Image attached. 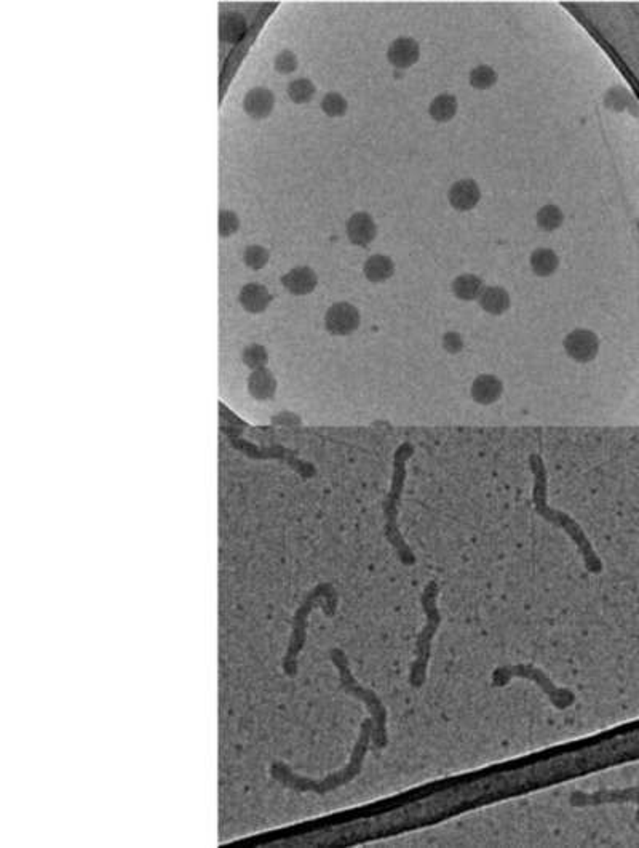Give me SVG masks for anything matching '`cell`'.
I'll return each mask as SVG.
<instances>
[{
  "label": "cell",
  "instance_id": "3957f363",
  "mask_svg": "<svg viewBox=\"0 0 639 848\" xmlns=\"http://www.w3.org/2000/svg\"><path fill=\"white\" fill-rule=\"evenodd\" d=\"M413 454L414 447L413 443L409 442H403L402 445L397 448L395 458H393L392 487L385 501H383V519H385L383 535H385L387 541L390 542L393 549H395L398 561L402 562L404 567H413V565L418 562V559H416L414 552L411 551L408 542L404 541V536L402 535L398 526V506L403 496L404 484H406V463Z\"/></svg>",
  "mask_w": 639,
  "mask_h": 848
},
{
  "label": "cell",
  "instance_id": "7c38bea8",
  "mask_svg": "<svg viewBox=\"0 0 639 848\" xmlns=\"http://www.w3.org/2000/svg\"><path fill=\"white\" fill-rule=\"evenodd\" d=\"M281 284L294 296H305L315 290L318 277L309 266H298L281 277Z\"/></svg>",
  "mask_w": 639,
  "mask_h": 848
},
{
  "label": "cell",
  "instance_id": "7402d4cb",
  "mask_svg": "<svg viewBox=\"0 0 639 848\" xmlns=\"http://www.w3.org/2000/svg\"><path fill=\"white\" fill-rule=\"evenodd\" d=\"M532 273L538 277H548L557 273L559 258L552 248H536L529 258Z\"/></svg>",
  "mask_w": 639,
  "mask_h": 848
},
{
  "label": "cell",
  "instance_id": "4fadbf2b",
  "mask_svg": "<svg viewBox=\"0 0 639 848\" xmlns=\"http://www.w3.org/2000/svg\"><path fill=\"white\" fill-rule=\"evenodd\" d=\"M377 227L372 216L366 212H358L350 216L347 221V237L353 245L368 247L376 239Z\"/></svg>",
  "mask_w": 639,
  "mask_h": 848
},
{
  "label": "cell",
  "instance_id": "ffe728a7",
  "mask_svg": "<svg viewBox=\"0 0 639 848\" xmlns=\"http://www.w3.org/2000/svg\"><path fill=\"white\" fill-rule=\"evenodd\" d=\"M363 273L366 279L372 282V284H382V282L390 279L393 273H395V264H393L392 258L385 257V254H372V257L366 259Z\"/></svg>",
  "mask_w": 639,
  "mask_h": 848
},
{
  "label": "cell",
  "instance_id": "4dcf8cb0",
  "mask_svg": "<svg viewBox=\"0 0 639 848\" xmlns=\"http://www.w3.org/2000/svg\"><path fill=\"white\" fill-rule=\"evenodd\" d=\"M218 224H219V236L230 237L235 234V232L238 231V227H240V220H238L237 213L230 212V210H221Z\"/></svg>",
  "mask_w": 639,
  "mask_h": 848
},
{
  "label": "cell",
  "instance_id": "30bf717a",
  "mask_svg": "<svg viewBox=\"0 0 639 848\" xmlns=\"http://www.w3.org/2000/svg\"><path fill=\"white\" fill-rule=\"evenodd\" d=\"M624 802H638L639 803V789H605L598 792H582L575 791L571 794L569 803L574 808H585V807H598L604 803H624Z\"/></svg>",
  "mask_w": 639,
  "mask_h": 848
},
{
  "label": "cell",
  "instance_id": "5b68a950",
  "mask_svg": "<svg viewBox=\"0 0 639 848\" xmlns=\"http://www.w3.org/2000/svg\"><path fill=\"white\" fill-rule=\"evenodd\" d=\"M328 655H330L332 666L336 668L337 674H339V685H341V690L346 693V695L357 698V700H360L361 703H365L366 709H368L369 717L372 720V724H374L371 746L374 747L376 751H381V749H383V747H387V745H388L387 707L383 706L382 700L376 695L374 691L358 684L352 673V669H350V663H348L346 652H344L342 648H339V647L331 648V650L328 652Z\"/></svg>",
  "mask_w": 639,
  "mask_h": 848
},
{
  "label": "cell",
  "instance_id": "8fae6325",
  "mask_svg": "<svg viewBox=\"0 0 639 848\" xmlns=\"http://www.w3.org/2000/svg\"><path fill=\"white\" fill-rule=\"evenodd\" d=\"M471 398L480 405H492L504 394V382L496 375H478L471 382Z\"/></svg>",
  "mask_w": 639,
  "mask_h": 848
},
{
  "label": "cell",
  "instance_id": "f546056e",
  "mask_svg": "<svg viewBox=\"0 0 639 848\" xmlns=\"http://www.w3.org/2000/svg\"><path fill=\"white\" fill-rule=\"evenodd\" d=\"M242 360H243V364L251 370L265 368V364L269 362V354H267V351H265L264 346L249 345L244 347V351L242 354Z\"/></svg>",
  "mask_w": 639,
  "mask_h": 848
},
{
  "label": "cell",
  "instance_id": "9a60e30c",
  "mask_svg": "<svg viewBox=\"0 0 639 848\" xmlns=\"http://www.w3.org/2000/svg\"><path fill=\"white\" fill-rule=\"evenodd\" d=\"M420 55L419 43L411 37H399L388 47L387 58L398 69H408L418 63Z\"/></svg>",
  "mask_w": 639,
  "mask_h": 848
},
{
  "label": "cell",
  "instance_id": "d4e9b609",
  "mask_svg": "<svg viewBox=\"0 0 639 848\" xmlns=\"http://www.w3.org/2000/svg\"><path fill=\"white\" fill-rule=\"evenodd\" d=\"M316 88L314 85V82L310 79H305V77H301V79L293 80L290 85H288V96L293 103L296 104H305L309 101H312V98L315 96Z\"/></svg>",
  "mask_w": 639,
  "mask_h": 848
},
{
  "label": "cell",
  "instance_id": "7a4b0ae2",
  "mask_svg": "<svg viewBox=\"0 0 639 848\" xmlns=\"http://www.w3.org/2000/svg\"><path fill=\"white\" fill-rule=\"evenodd\" d=\"M529 468L532 470V474H534L532 501H534L536 512L541 515L542 519H545L547 522L559 526L561 530H564L566 533L569 535L571 540L574 541V545L577 546V549H579V552L582 554L587 572L594 573V575L601 573V570H603L601 559L598 557L596 551H594V547L592 546V542H590V540H588V536L585 535V531L582 530V526L577 524L575 520L571 517V515L561 512V511H558V509H554L548 504V501H547L548 477H547L545 464H543V459L541 454H537V453L531 454Z\"/></svg>",
  "mask_w": 639,
  "mask_h": 848
},
{
  "label": "cell",
  "instance_id": "ac0fdd59",
  "mask_svg": "<svg viewBox=\"0 0 639 848\" xmlns=\"http://www.w3.org/2000/svg\"><path fill=\"white\" fill-rule=\"evenodd\" d=\"M248 391L256 401H269L277 391V380L267 368L253 370L248 378Z\"/></svg>",
  "mask_w": 639,
  "mask_h": 848
},
{
  "label": "cell",
  "instance_id": "cb8c5ba5",
  "mask_svg": "<svg viewBox=\"0 0 639 848\" xmlns=\"http://www.w3.org/2000/svg\"><path fill=\"white\" fill-rule=\"evenodd\" d=\"M430 115L436 122H448L451 120L455 113H457V99L449 93H443L433 99L430 104Z\"/></svg>",
  "mask_w": 639,
  "mask_h": 848
},
{
  "label": "cell",
  "instance_id": "6da1fadb",
  "mask_svg": "<svg viewBox=\"0 0 639 848\" xmlns=\"http://www.w3.org/2000/svg\"><path fill=\"white\" fill-rule=\"evenodd\" d=\"M372 730H374V724H372L371 717L365 719L360 725L358 738H357V742H355L352 754H350V759H348L346 767H342L341 770H336L335 773H330L325 778L314 779V778L301 777V775L294 773L285 762H280V761H275L270 765V768H269L270 778L277 781L279 784H281L283 788H288V789L296 791V792H314V794H316V796L330 794V792L342 788V786H347L348 783H352V781L361 773L366 754H368L369 747H371Z\"/></svg>",
  "mask_w": 639,
  "mask_h": 848
},
{
  "label": "cell",
  "instance_id": "83f0119b",
  "mask_svg": "<svg viewBox=\"0 0 639 848\" xmlns=\"http://www.w3.org/2000/svg\"><path fill=\"white\" fill-rule=\"evenodd\" d=\"M269 259H270V253L267 248H264L263 245H248L243 252V263L253 271H259V269L265 268V264L269 263Z\"/></svg>",
  "mask_w": 639,
  "mask_h": 848
},
{
  "label": "cell",
  "instance_id": "ba28073f",
  "mask_svg": "<svg viewBox=\"0 0 639 848\" xmlns=\"http://www.w3.org/2000/svg\"><path fill=\"white\" fill-rule=\"evenodd\" d=\"M360 311L347 301L335 303L325 315L326 330L335 336L352 335L360 326Z\"/></svg>",
  "mask_w": 639,
  "mask_h": 848
},
{
  "label": "cell",
  "instance_id": "52a82bcc",
  "mask_svg": "<svg viewBox=\"0 0 639 848\" xmlns=\"http://www.w3.org/2000/svg\"><path fill=\"white\" fill-rule=\"evenodd\" d=\"M520 677L534 682L541 689L552 705L564 711L575 703V693L569 689H561L554 682L543 673L541 668H536L534 664H511V666H500L492 673V685L494 687H505L510 684L511 679Z\"/></svg>",
  "mask_w": 639,
  "mask_h": 848
},
{
  "label": "cell",
  "instance_id": "f1b7e54d",
  "mask_svg": "<svg viewBox=\"0 0 639 848\" xmlns=\"http://www.w3.org/2000/svg\"><path fill=\"white\" fill-rule=\"evenodd\" d=\"M347 99L337 92L326 93L323 99H321V109H323V113L330 115V117H342V115L347 113Z\"/></svg>",
  "mask_w": 639,
  "mask_h": 848
},
{
  "label": "cell",
  "instance_id": "4316f807",
  "mask_svg": "<svg viewBox=\"0 0 639 848\" xmlns=\"http://www.w3.org/2000/svg\"><path fill=\"white\" fill-rule=\"evenodd\" d=\"M497 82V72L491 66L481 64L470 72V84L476 90H486Z\"/></svg>",
  "mask_w": 639,
  "mask_h": 848
},
{
  "label": "cell",
  "instance_id": "484cf974",
  "mask_svg": "<svg viewBox=\"0 0 639 848\" xmlns=\"http://www.w3.org/2000/svg\"><path fill=\"white\" fill-rule=\"evenodd\" d=\"M564 215L557 205H545L537 212V224L541 229L552 232L563 224Z\"/></svg>",
  "mask_w": 639,
  "mask_h": 848
},
{
  "label": "cell",
  "instance_id": "8992f818",
  "mask_svg": "<svg viewBox=\"0 0 639 848\" xmlns=\"http://www.w3.org/2000/svg\"><path fill=\"white\" fill-rule=\"evenodd\" d=\"M438 592H440V587H438L436 581H430V583L424 587L420 596L422 610H424L425 613V626L419 633L418 640H416V655L418 656L411 663L409 668L408 680L413 689H420V687L425 684L427 669H429V663L432 658V640L441 624V613L436 605Z\"/></svg>",
  "mask_w": 639,
  "mask_h": 848
},
{
  "label": "cell",
  "instance_id": "d6986e66",
  "mask_svg": "<svg viewBox=\"0 0 639 848\" xmlns=\"http://www.w3.org/2000/svg\"><path fill=\"white\" fill-rule=\"evenodd\" d=\"M478 303H480L483 311H486L487 314L502 315L510 309L511 299L508 292L502 287H485V290L478 298Z\"/></svg>",
  "mask_w": 639,
  "mask_h": 848
},
{
  "label": "cell",
  "instance_id": "44dd1931",
  "mask_svg": "<svg viewBox=\"0 0 639 848\" xmlns=\"http://www.w3.org/2000/svg\"><path fill=\"white\" fill-rule=\"evenodd\" d=\"M483 290H485V282L475 274H462L455 277L453 282V293L455 298L462 299V301L478 299Z\"/></svg>",
  "mask_w": 639,
  "mask_h": 848
},
{
  "label": "cell",
  "instance_id": "9c48e42d",
  "mask_svg": "<svg viewBox=\"0 0 639 848\" xmlns=\"http://www.w3.org/2000/svg\"><path fill=\"white\" fill-rule=\"evenodd\" d=\"M568 356L579 364H588L596 359L599 351V340L596 333L587 329L572 330L563 341Z\"/></svg>",
  "mask_w": 639,
  "mask_h": 848
},
{
  "label": "cell",
  "instance_id": "277c9868",
  "mask_svg": "<svg viewBox=\"0 0 639 848\" xmlns=\"http://www.w3.org/2000/svg\"><path fill=\"white\" fill-rule=\"evenodd\" d=\"M321 601H325L328 605L326 617L328 618L335 617L336 610H337V594H336V589L331 584L316 586L312 592H309V596L304 598V602L299 605L296 612H294L290 639H288L285 655H283V658H281V670L286 677H290V679L298 677L299 655H301V652L305 647V642H307L309 617L316 605H320L325 610V603H321Z\"/></svg>",
  "mask_w": 639,
  "mask_h": 848
},
{
  "label": "cell",
  "instance_id": "5bb4252c",
  "mask_svg": "<svg viewBox=\"0 0 639 848\" xmlns=\"http://www.w3.org/2000/svg\"><path fill=\"white\" fill-rule=\"evenodd\" d=\"M275 108V96L265 87L251 88L243 99V109L249 117L260 120L269 117Z\"/></svg>",
  "mask_w": 639,
  "mask_h": 848
},
{
  "label": "cell",
  "instance_id": "e0dca14e",
  "mask_svg": "<svg viewBox=\"0 0 639 848\" xmlns=\"http://www.w3.org/2000/svg\"><path fill=\"white\" fill-rule=\"evenodd\" d=\"M238 301H240L242 308L247 312L260 314L270 306L272 295L264 285L251 282V284H247L242 288L240 295H238Z\"/></svg>",
  "mask_w": 639,
  "mask_h": 848
},
{
  "label": "cell",
  "instance_id": "d6a6232c",
  "mask_svg": "<svg viewBox=\"0 0 639 848\" xmlns=\"http://www.w3.org/2000/svg\"><path fill=\"white\" fill-rule=\"evenodd\" d=\"M443 347L449 354H459L464 349V340L457 331H448L443 336Z\"/></svg>",
  "mask_w": 639,
  "mask_h": 848
},
{
  "label": "cell",
  "instance_id": "2e32d148",
  "mask_svg": "<svg viewBox=\"0 0 639 848\" xmlns=\"http://www.w3.org/2000/svg\"><path fill=\"white\" fill-rule=\"evenodd\" d=\"M449 203L459 212H469L481 199V191L473 180H460L449 189Z\"/></svg>",
  "mask_w": 639,
  "mask_h": 848
},
{
  "label": "cell",
  "instance_id": "603a6c76",
  "mask_svg": "<svg viewBox=\"0 0 639 848\" xmlns=\"http://www.w3.org/2000/svg\"><path fill=\"white\" fill-rule=\"evenodd\" d=\"M247 32V20L240 13H230L221 21V38L224 42H238Z\"/></svg>",
  "mask_w": 639,
  "mask_h": 848
},
{
  "label": "cell",
  "instance_id": "1f68e13d",
  "mask_svg": "<svg viewBox=\"0 0 639 848\" xmlns=\"http://www.w3.org/2000/svg\"><path fill=\"white\" fill-rule=\"evenodd\" d=\"M275 69L280 72V74H291L298 69V57L294 55L291 50H281V52L275 57Z\"/></svg>",
  "mask_w": 639,
  "mask_h": 848
}]
</instances>
